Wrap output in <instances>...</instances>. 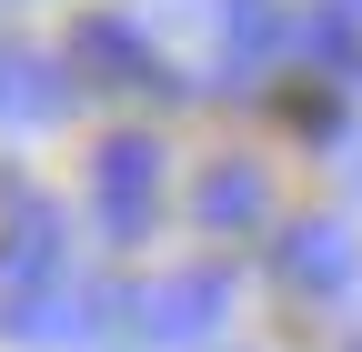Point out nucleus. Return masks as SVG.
I'll list each match as a JSON object with an SVG mask.
<instances>
[{
    "mask_svg": "<svg viewBox=\"0 0 362 352\" xmlns=\"http://www.w3.org/2000/svg\"><path fill=\"white\" fill-rule=\"evenodd\" d=\"M71 282V232L51 201H21L11 222H0V332H21L40 302Z\"/></svg>",
    "mask_w": 362,
    "mask_h": 352,
    "instance_id": "1",
    "label": "nucleus"
},
{
    "mask_svg": "<svg viewBox=\"0 0 362 352\" xmlns=\"http://www.w3.org/2000/svg\"><path fill=\"white\" fill-rule=\"evenodd\" d=\"M221 312H232V272H221V262H181V272H161L151 292H131V332L161 342V352L211 342Z\"/></svg>",
    "mask_w": 362,
    "mask_h": 352,
    "instance_id": "2",
    "label": "nucleus"
},
{
    "mask_svg": "<svg viewBox=\"0 0 362 352\" xmlns=\"http://www.w3.org/2000/svg\"><path fill=\"white\" fill-rule=\"evenodd\" d=\"M151 211H161V141L121 131V141L90 151V222H101V242H141Z\"/></svg>",
    "mask_w": 362,
    "mask_h": 352,
    "instance_id": "3",
    "label": "nucleus"
},
{
    "mask_svg": "<svg viewBox=\"0 0 362 352\" xmlns=\"http://www.w3.org/2000/svg\"><path fill=\"white\" fill-rule=\"evenodd\" d=\"M272 272H282L292 302H342L362 282V232L352 222H292L282 242H272Z\"/></svg>",
    "mask_w": 362,
    "mask_h": 352,
    "instance_id": "4",
    "label": "nucleus"
},
{
    "mask_svg": "<svg viewBox=\"0 0 362 352\" xmlns=\"http://www.w3.org/2000/svg\"><path fill=\"white\" fill-rule=\"evenodd\" d=\"M71 71H90V81H111V91H171V71H161V51L141 30H131L121 11H90L81 30H71V51H61Z\"/></svg>",
    "mask_w": 362,
    "mask_h": 352,
    "instance_id": "5",
    "label": "nucleus"
},
{
    "mask_svg": "<svg viewBox=\"0 0 362 352\" xmlns=\"http://www.w3.org/2000/svg\"><path fill=\"white\" fill-rule=\"evenodd\" d=\"M121 312H131V302H121L111 282H90V272H71V282H61L51 302H40V312H30V322H21L11 342H30V352H81V342H101V332H111Z\"/></svg>",
    "mask_w": 362,
    "mask_h": 352,
    "instance_id": "6",
    "label": "nucleus"
},
{
    "mask_svg": "<svg viewBox=\"0 0 362 352\" xmlns=\"http://www.w3.org/2000/svg\"><path fill=\"white\" fill-rule=\"evenodd\" d=\"M192 211H202V232H262L272 222V171L221 151L202 182H192Z\"/></svg>",
    "mask_w": 362,
    "mask_h": 352,
    "instance_id": "7",
    "label": "nucleus"
},
{
    "mask_svg": "<svg viewBox=\"0 0 362 352\" xmlns=\"http://www.w3.org/2000/svg\"><path fill=\"white\" fill-rule=\"evenodd\" d=\"M71 61H51V51H21L11 40V61H0V121H61L71 111Z\"/></svg>",
    "mask_w": 362,
    "mask_h": 352,
    "instance_id": "8",
    "label": "nucleus"
},
{
    "mask_svg": "<svg viewBox=\"0 0 362 352\" xmlns=\"http://www.w3.org/2000/svg\"><path fill=\"white\" fill-rule=\"evenodd\" d=\"M0 61H11V40H0Z\"/></svg>",
    "mask_w": 362,
    "mask_h": 352,
    "instance_id": "9",
    "label": "nucleus"
},
{
    "mask_svg": "<svg viewBox=\"0 0 362 352\" xmlns=\"http://www.w3.org/2000/svg\"><path fill=\"white\" fill-rule=\"evenodd\" d=\"M352 182H362V161H352Z\"/></svg>",
    "mask_w": 362,
    "mask_h": 352,
    "instance_id": "10",
    "label": "nucleus"
},
{
    "mask_svg": "<svg viewBox=\"0 0 362 352\" xmlns=\"http://www.w3.org/2000/svg\"><path fill=\"white\" fill-rule=\"evenodd\" d=\"M352 352H362V342H352Z\"/></svg>",
    "mask_w": 362,
    "mask_h": 352,
    "instance_id": "11",
    "label": "nucleus"
}]
</instances>
